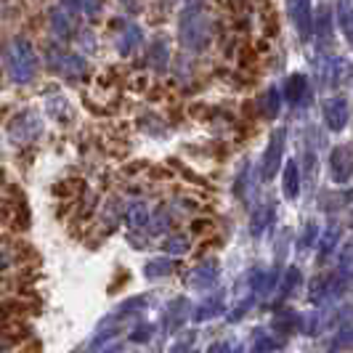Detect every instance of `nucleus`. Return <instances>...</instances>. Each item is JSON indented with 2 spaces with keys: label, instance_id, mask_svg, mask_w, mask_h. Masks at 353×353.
Here are the masks:
<instances>
[{
  "label": "nucleus",
  "instance_id": "1a4fd4ad",
  "mask_svg": "<svg viewBox=\"0 0 353 353\" xmlns=\"http://www.w3.org/2000/svg\"><path fill=\"white\" fill-rule=\"evenodd\" d=\"M330 21H332V17H330V8L324 6V8L319 11V19L314 21V30H319V37H321V40H324V37L330 40V35H332V24H330Z\"/></svg>",
  "mask_w": 353,
  "mask_h": 353
},
{
  "label": "nucleus",
  "instance_id": "0eeeda50",
  "mask_svg": "<svg viewBox=\"0 0 353 353\" xmlns=\"http://www.w3.org/2000/svg\"><path fill=\"white\" fill-rule=\"evenodd\" d=\"M337 21H340L343 32L348 37V43H353V3L351 0H340V6H337Z\"/></svg>",
  "mask_w": 353,
  "mask_h": 353
},
{
  "label": "nucleus",
  "instance_id": "6e6552de",
  "mask_svg": "<svg viewBox=\"0 0 353 353\" xmlns=\"http://www.w3.org/2000/svg\"><path fill=\"white\" fill-rule=\"evenodd\" d=\"M282 186H284V194L290 196V199H295L298 196V186H301V181H298V165L290 159L287 165H284V181H282Z\"/></svg>",
  "mask_w": 353,
  "mask_h": 353
},
{
  "label": "nucleus",
  "instance_id": "423d86ee",
  "mask_svg": "<svg viewBox=\"0 0 353 353\" xmlns=\"http://www.w3.org/2000/svg\"><path fill=\"white\" fill-rule=\"evenodd\" d=\"M303 99H308V80H305V74H290L287 83H284V101L301 104Z\"/></svg>",
  "mask_w": 353,
  "mask_h": 353
},
{
  "label": "nucleus",
  "instance_id": "f257e3e1",
  "mask_svg": "<svg viewBox=\"0 0 353 353\" xmlns=\"http://www.w3.org/2000/svg\"><path fill=\"white\" fill-rule=\"evenodd\" d=\"M6 64H8V74L17 83H27L37 70L35 51L30 48L27 40H14V46L8 48V56H6Z\"/></svg>",
  "mask_w": 353,
  "mask_h": 353
},
{
  "label": "nucleus",
  "instance_id": "20e7f679",
  "mask_svg": "<svg viewBox=\"0 0 353 353\" xmlns=\"http://www.w3.org/2000/svg\"><path fill=\"white\" fill-rule=\"evenodd\" d=\"M324 123L330 130H343V125L348 123V101L343 96H332L324 101Z\"/></svg>",
  "mask_w": 353,
  "mask_h": 353
},
{
  "label": "nucleus",
  "instance_id": "9d476101",
  "mask_svg": "<svg viewBox=\"0 0 353 353\" xmlns=\"http://www.w3.org/2000/svg\"><path fill=\"white\" fill-rule=\"evenodd\" d=\"M265 112H268V117H274L279 112V90L276 88H271L265 93Z\"/></svg>",
  "mask_w": 353,
  "mask_h": 353
},
{
  "label": "nucleus",
  "instance_id": "7ed1b4c3",
  "mask_svg": "<svg viewBox=\"0 0 353 353\" xmlns=\"http://www.w3.org/2000/svg\"><path fill=\"white\" fill-rule=\"evenodd\" d=\"M284 130H276L274 136H271V141H268V149H265V157H263V178L276 176V170H279V165H282V149H284Z\"/></svg>",
  "mask_w": 353,
  "mask_h": 353
},
{
  "label": "nucleus",
  "instance_id": "39448f33",
  "mask_svg": "<svg viewBox=\"0 0 353 353\" xmlns=\"http://www.w3.org/2000/svg\"><path fill=\"white\" fill-rule=\"evenodd\" d=\"M330 168H332V178L335 181H348L353 176V152L348 146H337L330 157Z\"/></svg>",
  "mask_w": 353,
  "mask_h": 353
},
{
  "label": "nucleus",
  "instance_id": "f03ea898",
  "mask_svg": "<svg viewBox=\"0 0 353 353\" xmlns=\"http://www.w3.org/2000/svg\"><path fill=\"white\" fill-rule=\"evenodd\" d=\"M287 14L292 19L295 30L303 40L314 35V11H311V0H287Z\"/></svg>",
  "mask_w": 353,
  "mask_h": 353
}]
</instances>
